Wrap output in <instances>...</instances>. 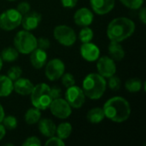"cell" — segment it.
Listing matches in <instances>:
<instances>
[{
  "label": "cell",
  "mask_w": 146,
  "mask_h": 146,
  "mask_svg": "<svg viewBox=\"0 0 146 146\" xmlns=\"http://www.w3.org/2000/svg\"><path fill=\"white\" fill-rule=\"evenodd\" d=\"M94 20L93 13L87 8H80L74 15V23L80 27H89Z\"/></svg>",
  "instance_id": "cell-14"
},
{
  "label": "cell",
  "mask_w": 146,
  "mask_h": 146,
  "mask_svg": "<svg viewBox=\"0 0 146 146\" xmlns=\"http://www.w3.org/2000/svg\"><path fill=\"white\" fill-rule=\"evenodd\" d=\"M25 121L28 125H34L38 122V121L41 119V112L40 110L37 108H31L27 110L25 114Z\"/></svg>",
  "instance_id": "cell-23"
},
{
  "label": "cell",
  "mask_w": 146,
  "mask_h": 146,
  "mask_svg": "<svg viewBox=\"0 0 146 146\" xmlns=\"http://www.w3.org/2000/svg\"><path fill=\"white\" fill-rule=\"evenodd\" d=\"M109 54L110 57L112 58L114 61H121L125 57V50L122 45L119 42L110 41L109 44Z\"/></svg>",
  "instance_id": "cell-19"
},
{
  "label": "cell",
  "mask_w": 146,
  "mask_h": 146,
  "mask_svg": "<svg viewBox=\"0 0 146 146\" xmlns=\"http://www.w3.org/2000/svg\"><path fill=\"white\" fill-rule=\"evenodd\" d=\"M135 29L136 26L133 20L121 16L115 18L109 23L106 33L110 41L121 43L130 38Z\"/></svg>",
  "instance_id": "cell-2"
},
{
  "label": "cell",
  "mask_w": 146,
  "mask_h": 146,
  "mask_svg": "<svg viewBox=\"0 0 146 146\" xmlns=\"http://www.w3.org/2000/svg\"><path fill=\"white\" fill-rule=\"evenodd\" d=\"M45 145L46 146H64L65 145V142L64 140L61 139L60 138H58L57 136H52L50 137L49 139H47V141L45 142Z\"/></svg>",
  "instance_id": "cell-32"
},
{
  "label": "cell",
  "mask_w": 146,
  "mask_h": 146,
  "mask_svg": "<svg viewBox=\"0 0 146 146\" xmlns=\"http://www.w3.org/2000/svg\"><path fill=\"white\" fill-rule=\"evenodd\" d=\"M6 130H14L17 127V119L13 115L4 116L2 122Z\"/></svg>",
  "instance_id": "cell-27"
},
{
  "label": "cell",
  "mask_w": 146,
  "mask_h": 146,
  "mask_svg": "<svg viewBox=\"0 0 146 146\" xmlns=\"http://www.w3.org/2000/svg\"><path fill=\"white\" fill-rule=\"evenodd\" d=\"M37 45H38V48L46 50L50 47V42L47 38L40 37L39 38L37 39Z\"/></svg>",
  "instance_id": "cell-35"
},
{
  "label": "cell",
  "mask_w": 146,
  "mask_h": 146,
  "mask_svg": "<svg viewBox=\"0 0 146 146\" xmlns=\"http://www.w3.org/2000/svg\"><path fill=\"white\" fill-rule=\"evenodd\" d=\"M13 91V81L7 75H0V97H8Z\"/></svg>",
  "instance_id": "cell-20"
},
{
  "label": "cell",
  "mask_w": 146,
  "mask_h": 146,
  "mask_svg": "<svg viewBox=\"0 0 146 146\" xmlns=\"http://www.w3.org/2000/svg\"><path fill=\"white\" fill-rule=\"evenodd\" d=\"M120 2L130 9H139L143 6L145 0H120Z\"/></svg>",
  "instance_id": "cell-29"
},
{
  "label": "cell",
  "mask_w": 146,
  "mask_h": 146,
  "mask_svg": "<svg viewBox=\"0 0 146 146\" xmlns=\"http://www.w3.org/2000/svg\"><path fill=\"white\" fill-rule=\"evenodd\" d=\"M16 10L21 15H24L27 14L29 11H31V5L29 4V3H27L26 1L21 2L20 3H18V5L16 7Z\"/></svg>",
  "instance_id": "cell-33"
},
{
  "label": "cell",
  "mask_w": 146,
  "mask_h": 146,
  "mask_svg": "<svg viewBox=\"0 0 146 146\" xmlns=\"http://www.w3.org/2000/svg\"><path fill=\"white\" fill-rule=\"evenodd\" d=\"M22 74V70L19 66H13L11 67L8 72H7V76L14 82L15 80H18L19 78L21 77Z\"/></svg>",
  "instance_id": "cell-30"
},
{
  "label": "cell",
  "mask_w": 146,
  "mask_h": 146,
  "mask_svg": "<svg viewBox=\"0 0 146 146\" xmlns=\"http://www.w3.org/2000/svg\"><path fill=\"white\" fill-rule=\"evenodd\" d=\"M109 79V81H108V86L110 90L114 91V92H116L118 90H120L121 86V79L116 76L115 74L112 75L111 77L108 78Z\"/></svg>",
  "instance_id": "cell-28"
},
{
  "label": "cell",
  "mask_w": 146,
  "mask_h": 146,
  "mask_svg": "<svg viewBox=\"0 0 146 146\" xmlns=\"http://www.w3.org/2000/svg\"><path fill=\"white\" fill-rule=\"evenodd\" d=\"M38 123V130L43 136L46 138H50L56 135V126L53 121L48 118H44V119H40Z\"/></svg>",
  "instance_id": "cell-18"
},
{
  "label": "cell",
  "mask_w": 146,
  "mask_h": 146,
  "mask_svg": "<svg viewBox=\"0 0 146 146\" xmlns=\"http://www.w3.org/2000/svg\"><path fill=\"white\" fill-rule=\"evenodd\" d=\"M30 62L32 66L36 69H40L45 66L47 62V53L44 50L36 48L30 53Z\"/></svg>",
  "instance_id": "cell-17"
},
{
  "label": "cell",
  "mask_w": 146,
  "mask_h": 146,
  "mask_svg": "<svg viewBox=\"0 0 146 146\" xmlns=\"http://www.w3.org/2000/svg\"><path fill=\"white\" fill-rule=\"evenodd\" d=\"M50 92L52 99H56L58 98H61L62 96V90L58 86H52L50 88Z\"/></svg>",
  "instance_id": "cell-36"
},
{
  "label": "cell",
  "mask_w": 146,
  "mask_h": 146,
  "mask_svg": "<svg viewBox=\"0 0 146 146\" xmlns=\"http://www.w3.org/2000/svg\"><path fill=\"white\" fill-rule=\"evenodd\" d=\"M64 99L68 102L71 108L80 109L86 102V96L82 88L74 85L67 88Z\"/></svg>",
  "instance_id": "cell-8"
},
{
  "label": "cell",
  "mask_w": 146,
  "mask_h": 146,
  "mask_svg": "<svg viewBox=\"0 0 146 146\" xmlns=\"http://www.w3.org/2000/svg\"><path fill=\"white\" fill-rule=\"evenodd\" d=\"M50 86L45 83H39L34 86L32 92L30 93L31 103L34 108L40 110H45L49 109L52 98L50 92Z\"/></svg>",
  "instance_id": "cell-4"
},
{
  "label": "cell",
  "mask_w": 146,
  "mask_h": 146,
  "mask_svg": "<svg viewBox=\"0 0 146 146\" xmlns=\"http://www.w3.org/2000/svg\"><path fill=\"white\" fill-rule=\"evenodd\" d=\"M0 57L3 62H13L16 61L19 57V52L15 48L13 47H7L2 50L0 53Z\"/></svg>",
  "instance_id": "cell-22"
},
{
  "label": "cell",
  "mask_w": 146,
  "mask_h": 146,
  "mask_svg": "<svg viewBox=\"0 0 146 146\" xmlns=\"http://www.w3.org/2000/svg\"><path fill=\"white\" fill-rule=\"evenodd\" d=\"M23 146H40L41 145V141L38 137L35 136H31L28 137L23 143Z\"/></svg>",
  "instance_id": "cell-34"
},
{
  "label": "cell",
  "mask_w": 146,
  "mask_h": 146,
  "mask_svg": "<svg viewBox=\"0 0 146 146\" xmlns=\"http://www.w3.org/2000/svg\"><path fill=\"white\" fill-rule=\"evenodd\" d=\"M94 33L92 28L89 27H83V28L79 33V39L81 43L91 42L93 38Z\"/></svg>",
  "instance_id": "cell-26"
},
{
  "label": "cell",
  "mask_w": 146,
  "mask_h": 146,
  "mask_svg": "<svg viewBox=\"0 0 146 146\" xmlns=\"http://www.w3.org/2000/svg\"><path fill=\"white\" fill-rule=\"evenodd\" d=\"M78 0H61L62 7L67 9H73L77 5Z\"/></svg>",
  "instance_id": "cell-37"
},
{
  "label": "cell",
  "mask_w": 146,
  "mask_h": 146,
  "mask_svg": "<svg viewBox=\"0 0 146 146\" xmlns=\"http://www.w3.org/2000/svg\"><path fill=\"white\" fill-rule=\"evenodd\" d=\"M105 118L103 108H93L87 112L86 119L92 124H98L103 121Z\"/></svg>",
  "instance_id": "cell-21"
},
{
  "label": "cell",
  "mask_w": 146,
  "mask_h": 146,
  "mask_svg": "<svg viewBox=\"0 0 146 146\" xmlns=\"http://www.w3.org/2000/svg\"><path fill=\"white\" fill-rule=\"evenodd\" d=\"M49 109L55 117L61 120L68 118L72 114V108L68 104V102L62 98L53 99L50 104Z\"/></svg>",
  "instance_id": "cell-10"
},
{
  "label": "cell",
  "mask_w": 146,
  "mask_h": 146,
  "mask_svg": "<svg viewBox=\"0 0 146 146\" xmlns=\"http://www.w3.org/2000/svg\"><path fill=\"white\" fill-rule=\"evenodd\" d=\"M22 15L16 9H9L0 15V28L4 31H12L21 23Z\"/></svg>",
  "instance_id": "cell-7"
},
{
  "label": "cell",
  "mask_w": 146,
  "mask_h": 146,
  "mask_svg": "<svg viewBox=\"0 0 146 146\" xmlns=\"http://www.w3.org/2000/svg\"><path fill=\"white\" fill-rule=\"evenodd\" d=\"M139 9V18L140 20V21L143 23V24H145L146 23V9L145 7H141Z\"/></svg>",
  "instance_id": "cell-38"
},
{
  "label": "cell",
  "mask_w": 146,
  "mask_h": 146,
  "mask_svg": "<svg viewBox=\"0 0 146 146\" xmlns=\"http://www.w3.org/2000/svg\"><path fill=\"white\" fill-rule=\"evenodd\" d=\"M107 88L105 78L99 74L92 73L85 77L82 82V90L86 98L91 100L100 99Z\"/></svg>",
  "instance_id": "cell-3"
},
{
  "label": "cell",
  "mask_w": 146,
  "mask_h": 146,
  "mask_svg": "<svg viewBox=\"0 0 146 146\" xmlns=\"http://www.w3.org/2000/svg\"><path fill=\"white\" fill-rule=\"evenodd\" d=\"M34 86L32 83V81H30L27 78H19L18 80H15L13 82V89L14 91L21 96H27L30 95V93L32 92Z\"/></svg>",
  "instance_id": "cell-16"
},
{
  "label": "cell",
  "mask_w": 146,
  "mask_h": 146,
  "mask_svg": "<svg viewBox=\"0 0 146 146\" xmlns=\"http://www.w3.org/2000/svg\"><path fill=\"white\" fill-rule=\"evenodd\" d=\"M8 1H15V0H8Z\"/></svg>",
  "instance_id": "cell-42"
},
{
  "label": "cell",
  "mask_w": 146,
  "mask_h": 146,
  "mask_svg": "<svg viewBox=\"0 0 146 146\" xmlns=\"http://www.w3.org/2000/svg\"><path fill=\"white\" fill-rule=\"evenodd\" d=\"M80 55L87 62H96L100 57V49L92 42L82 43L80 46Z\"/></svg>",
  "instance_id": "cell-13"
},
{
  "label": "cell",
  "mask_w": 146,
  "mask_h": 146,
  "mask_svg": "<svg viewBox=\"0 0 146 146\" xmlns=\"http://www.w3.org/2000/svg\"><path fill=\"white\" fill-rule=\"evenodd\" d=\"M53 36L60 44L66 47L74 45L77 40V35L74 30L67 25L56 26L54 28Z\"/></svg>",
  "instance_id": "cell-6"
},
{
  "label": "cell",
  "mask_w": 146,
  "mask_h": 146,
  "mask_svg": "<svg viewBox=\"0 0 146 146\" xmlns=\"http://www.w3.org/2000/svg\"><path fill=\"white\" fill-rule=\"evenodd\" d=\"M41 21H42L41 14L36 11H29L27 14L22 15L21 25L22 26L24 30L31 32L36 29L39 26Z\"/></svg>",
  "instance_id": "cell-12"
},
{
  "label": "cell",
  "mask_w": 146,
  "mask_h": 146,
  "mask_svg": "<svg viewBox=\"0 0 146 146\" xmlns=\"http://www.w3.org/2000/svg\"><path fill=\"white\" fill-rule=\"evenodd\" d=\"M97 69L104 78H110L116 73V65L115 61L110 56H104L97 60Z\"/></svg>",
  "instance_id": "cell-11"
},
{
  "label": "cell",
  "mask_w": 146,
  "mask_h": 146,
  "mask_svg": "<svg viewBox=\"0 0 146 146\" xmlns=\"http://www.w3.org/2000/svg\"><path fill=\"white\" fill-rule=\"evenodd\" d=\"M145 83L142 82V80L139 78H131L127 80L125 83L126 89L131 92V93H137L142 90V87L144 86Z\"/></svg>",
  "instance_id": "cell-25"
},
{
  "label": "cell",
  "mask_w": 146,
  "mask_h": 146,
  "mask_svg": "<svg viewBox=\"0 0 146 146\" xmlns=\"http://www.w3.org/2000/svg\"><path fill=\"white\" fill-rule=\"evenodd\" d=\"M2 68H3V60H2L1 57H0V71H1V69H2Z\"/></svg>",
  "instance_id": "cell-41"
},
{
  "label": "cell",
  "mask_w": 146,
  "mask_h": 146,
  "mask_svg": "<svg viewBox=\"0 0 146 146\" xmlns=\"http://www.w3.org/2000/svg\"><path fill=\"white\" fill-rule=\"evenodd\" d=\"M45 76L50 81H56L61 79L65 73V64L59 58H54L45 64Z\"/></svg>",
  "instance_id": "cell-9"
},
{
  "label": "cell",
  "mask_w": 146,
  "mask_h": 146,
  "mask_svg": "<svg viewBox=\"0 0 146 146\" xmlns=\"http://www.w3.org/2000/svg\"><path fill=\"white\" fill-rule=\"evenodd\" d=\"M72 125L69 122H62L56 127V134L61 139L65 140L69 138L72 133Z\"/></svg>",
  "instance_id": "cell-24"
},
{
  "label": "cell",
  "mask_w": 146,
  "mask_h": 146,
  "mask_svg": "<svg viewBox=\"0 0 146 146\" xmlns=\"http://www.w3.org/2000/svg\"><path fill=\"white\" fill-rule=\"evenodd\" d=\"M90 4L96 14L104 15L113 10L115 0H90Z\"/></svg>",
  "instance_id": "cell-15"
},
{
  "label": "cell",
  "mask_w": 146,
  "mask_h": 146,
  "mask_svg": "<svg viewBox=\"0 0 146 146\" xmlns=\"http://www.w3.org/2000/svg\"><path fill=\"white\" fill-rule=\"evenodd\" d=\"M5 134H6V129L3 127V125L2 123H0V141L4 138Z\"/></svg>",
  "instance_id": "cell-39"
},
{
  "label": "cell",
  "mask_w": 146,
  "mask_h": 146,
  "mask_svg": "<svg viewBox=\"0 0 146 146\" xmlns=\"http://www.w3.org/2000/svg\"><path fill=\"white\" fill-rule=\"evenodd\" d=\"M14 45L19 53L28 55L38 47L37 38L31 32L21 30L15 35Z\"/></svg>",
  "instance_id": "cell-5"
},
{
  "label": "cell",
  "mask_w": 146,
  "mask_h": 146,
  "mask_svg": "<svg viewBox=\"0 0 146 146\" xmlns=\"http://www.w3.org/2000/svg\"><path fill=\"white\" fill-rule=\"evenodd\" d=\"M61 80H62V85H63L66 88H68V87H70V86L75 85V79H74V75L71 74L70 73H64V74L62 75Z\"/></svg>",
  "instance_id": "cell-31"
},
{
  "label": "cell",
  "mask_w": 146,
  "mask_h": 146,
  "mask_svg": "<svg viewBox=\"0 0 146 146\" xmlns=\"http://www.w3.org/2000/svg\"><path fill=\"white\" fill-rule=\"evenodd\" d=\"M4 116H5L4 110H3V106L1 105V104H0V123L2 122V121H3V119Z\"/></svg>",
  "instance_id": "cell-40"
},
{
  "label": "cell",
  "mask_w": 146,
  "mask_h": 146,
  "mask_svg": "<svg viewBox=\"0 0 146 146\" xmlns=\"http://www.w3.org/2000/svg\"><path fill=\"white\" fill-rule=\"evenodd\" d=\"M104 115L110 121L121 123L128 120L131 115V106L128 101L120 96L110 98L103 107Z\"/></svg>",
  "instance_id": "cell-1"
}]
</instances>
